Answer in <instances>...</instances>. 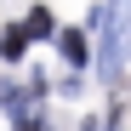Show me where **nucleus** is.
Returning a JSON list of instances; mask_svg holds the SVG:
<instances>
[{"mask_svg":"<svg viewBox=\"0 0 131 131\" xmlns=\"http://www.w3.org/2000/svg\"><path fill=\"white\" fill-rule=\"evenodd\" d=\"M125 51H131V0H114V6L103 12V51H97V63H103L108 80L120 74Z\"/></svg>","mask_w":131,"mask_h":131,"instance_id":"obj_1","label":"nucleus"},{"mask_svg":"<svg viewBox=\"0 0 131 131\" xmlns=\"http://www.w3.org/2000/svg\"><path fill=\"white\" fill-rule=\"evenodd\" d=\"M23 46H29L23 23H12V29H6V40H0V51H6V57H23Z\"/></svg>","mask_w":131,"mask_h":131,"instance_id":"obj_2","label":"nucleus"},{"mask_svg":"<svg viewBox=\"0 0 131 131\" xmlns=\"http://www.w3.org/2000/svg\"><path fill=\"white\" fill-rule=\"evenodd\" d=\"M57 46H63V57H69V63H85V34H74V29H69Z\"/></svg>","mask_w":131,"mask_h":131,"instance_id":"obj_3","label":"nucleus"},{"mask_svg":"<svg viewBox=\"0 0 131 131\" xmlns=\"http://www.w3.org/2000/svg\"><path fill=\"white\" fill-rule=\"evenodd\" d=\"M23 34H29V40H34V34H51V12H46V6H34V12H29V29H23Z\"/></svg>","mask_w":131,"mask_h":131,"instance_id":"obj_4","label":"nucleus"}]
</instances>
